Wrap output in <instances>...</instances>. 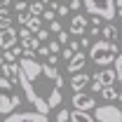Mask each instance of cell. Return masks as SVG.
Segmentation results:
<instances>
[{
	"mask_svg": "<svg viewBox=\"0 0 122 122\" xmlns=\"http://www.w3.org/2000/svg\"><path fill=\"white\" fill-rule=\"evenodd\" d=\"M10 2H12V0H0V10H2V7H7Z\"/></svg>",
	"mask_w": 122,
	"mask_h": 122,
	"instance_id": "obj_39",
	"label": "cell"
},
{
	"mask_svg": "<svg viewBox=\"0 0 122 122\" xmlns=\"http://www.w3.org/2000/svg\"><path fill=\"white\" fill-rule=\"evenodd\" d=\"M26 28H28L30 33L35 35L38 30L42 28V19H40V16H28V21H26Z\"/></svg>",
	"mask_w": 122,
	"mask_h": 122,
	"instance_id": "obj_17",
	"label": "cell"
},
{
	"mask_svg": "<svg viewBox=\"0 0 122 122\" xmlns=\"http://www.w3.org/2000/svg\"><path fill=\"white\" fill-rule=\"evenodd\" d=\"M73 54H75V52H73L71 47H61V56H59V59H66V61H68Z\"/></svg>",
	"mask_w": 122,
	"mask_h": 122,
	"instance_id": "obj_30",
	"label": "cell"
},
{
	"mask_svg": "<svg viewBox=\"0 0 122 122\" xmlns=\"http://www.w3.org/2000/svg\"><path fill=\"white\" fill-rule=\"evenodd\" d=\"M94 122H122V108H117L115 103L96 106V120Z\"/></svg>",
	"mask_w": 122,
	"mask_h": 122,
	"instance_id": "obj_5",
	"label": "cell"
},
{
	"mask_svg": "<svg viewBox=\"0 0 122 122\" xmlns=\"http://www.w3.org/2000/svg\"><path fill=\"white\" fill-rule=\"evenodd\" d=\"M40 19H42V21H54V19H56V14H54V10L49 7V10H45V12H42V16H40Z\"/></svg>",
	"mask_w": 122,
	"mask_h": 122,
	"instance_id": "obj_26",
	"label": "cell"
},
{
	"mask_svg": "<svg viewBox=\"0 0 122 122\" xmlns=\"http://www.w3.org/2000/svg\"><path fill=\"white\" fill-rule=\"evenodd\" d=\"M61 99H63V96H61V89H52V94L47 96V106H49V110L59 106V103H61Z\"/></svg>",
	"mask_w": 122,
	"mask_h": 122,
	"instance_id": "obj_18",
	"label": "cell"
},
{
	"mask_svg": "<svg viewBox=\"0 0 122 122\" xmlns=\"http://www.w3.org/2000/svg\"><path fill=\"white\" fill-rule=\"evenodd\" d=\"M40 2H42V5H47V2H52V0H40Z\"/></svg>",
	"mask_w": 122,
	"mask_h": 122,
	"instance_id": "obj_42",
	"label": "cell"
},
{
	"mask_svg": "<svg viewBox=\"0 0 122 122\" xmlns=\"http://www.w3.org/2000/svg\"><path fill=\"white\" fill-rule=\"evenodd\" d=\"M68 122H94V117H92L89 113H85V110H71Z\"/></svg>",
	"mask_w": 122,
	"mask_h": 122,
	"instance_id": "obj_14",
	"label": "cell"
},
{
	"mask_svg": "<svg viewBox=\"0 0 122 122\" xmlns=\"http://www.w3.org/2000/svg\"><path fill=\"white\" fill-rule=\"evenodd\" d=\"M85 63H87V54H85V52H75V54L68 59V73H71V75L80 73V71L85 68Z\"/></svg>",
	"mask_w": 122,
	"mask_h": 122,
	"instance_id": "obj_11",
	"label": "cell"
},
{
	"mask_svg": "<svg viewBox=\"0 0 122 122\" xmlns=\"http://www.w3.org/2000/svg\"><path fill=\"white\" fill-rule=\"evenodd\" d=\"M16 28H12V26H7V28H0V49L2 52H7V49H12V47L16 45Z\"/></svg>",
	"mask_w": 122,
	"mask_h": 122,
	"instance_id": "obj_8",
	"label": "cell"
},
{
	"mask_svg": "<svg viewBox=\"0 0 122 122\" xmlns=\"http://www.w3.org/2000/svg\"><path fill=\"white\" fill-rule=\"evenodd\" d=\"M73 108L75 110H92V108H96V99H94V94H87V92H77L73 94Z\"/></svg>",
	"mask_w": 122,
	"mask_h": 122,
	"instance_id": "obj_7",
	"label": "cell"
},
{
	"mask_svg": "<svg viewBox=\"0 0 122 122\" xmlns=\"http://www.w3.org/2000/svg\"><path fill=\"white\" fill-rule=\"evenodd\" d=\"M101 38L108 40V42H113V40L117 38V28H115V24H106V26L101 28Z\"/></svg>",
	"mask_w": 122,
	"mask_h": 122,
	"instance_id": "obj_15",
	"label": "cell"
},
{
	"mask_svg": "<svg viewBox=\"0 0 122 122\" xmlns=\"http://www.w3.org/2000/svg\"><path fill=\"white\" fill-rule=\"evenodd\" d=\"M12 82L10 80H5V77L0 75V115H10V113H14V108L21 103V96H16L12 94Z\"/></svg>",
	"mask_w": 122,
	"mask_h": 122,
	"instance_id": "obj_3",
	"label": "cell"
},
{
	"mask_svg": "<svg viewBox=\"0 0 122 122\" xmlns=\"http://www.w3.org/2000/svg\"><path fill=\"white\" fill-rule=\"evenodd\" d=\"M2 68H5V61H2V56H0V75H2Z\"/></svg>",
	"mask_w": 122,
	"mask_h": 122,
	"instance_id": "obj_40",
	"label": "cell"
},
{
	"mask_svg": "<svg viewBox=\"0 0 122 122\" xmlns=\"http://www.w3.org/2000/svg\"><path fill=\"white\" fill-rule=\"evenodd\" d=\"M14 10L19 12V14L26 12V10H28V2H26V0H16V2H14Z\"/></svg>",
	"mask_w": 122,
	"mask_h": 122,
	"instance_id": "obj_27",
	"label": "cell"
},
{
	"mask_svg": "<svg viewBox=\"0 0 122 122\" xmlns=\"http://www.w3.org/2000/svg\"><path fill=\"white\" fill-rule=\"evenodd\" d=\"M54 2H61V0H54Z\"/></svg>",
	"mask_w": 122,
	"mask_h": 122,
	"instance_id": "obj_43",
	"label": "cell"
},
{
	"mask_svg": "<svg viewBox=\"0 0 122 122\" xmlns=\"http://www.w3.org/2000/svg\"><path fill=\"white\" fill-rule=\"evenodd\" d=\"M101 89H103V87H101L99 82H94V80H92V92H89V94H99Z\"/></svg>",
	"mask_w": 122,
	"mask_h": 122,
	"instance_id": "obj_35",
	"label": "cell"
},
{
	"mask_svg": "<svg viewBox=\"0 0 122 122\" xmlns=\"http://www.w3.org/2000/svg\"><path fill=\"white\" fill-rule=\"evenodd\" d=\"M47 49H49V54H59V52H61V45L56 42V40H52V42L47 45Z\"/></svg>",
	"mask_w": 122,
	"mask_h": 122,
	"instance_id": "obj_29",
	"label": "cell"
},
{
	"mask_svg": "<svg viewBox=\"0 0 122 122\" xmlns=\"http://www.w3.org/2000/svg\"><path fill=\"white\" fill-rule=\"evenodd\" d=\"M26 2H28V0H26Z\"/></svg>",
	"mask_w": 122,
	"mask_h": 122,
	"instance_id": "obj_44",
	"label": "cell"
},
{
	"mask_svg": "<svg viewBox=\"0 0 122 122\" xmlns=\"http://www.w3.org/2000/svg\"><path fill=\"white\" fill-rule=\"evenodd\" d=\"M94 82H99L101 87H115V73L110 71V68H101L99 73H94L92 75Z\"/></svg>",
	"mask_w": 122,
	"mask_h": 122,
	"instance_id": "obj_10",
	"label": "cell"
},
{
	"mask_svg": "<svg viewBox=\"0 0 122 122\" xmlns=\"http://www.w3.org/2000/svg\"><path fill=\"white\" fill-rule=\"evenodd\" d=\"M56 63H59V54H49L47 56V66H54L56 68Z\"/></svg>",
	"mask_w": 122,
	"mask_h": 122,
	"instance_id": "obj_31",
	"label": "cell"
},
{
	"mask_svg": "<svg viewBox=\"0 0 122 122\" xmlns=\"http://www.w3.org/2000/svg\"><path fill=\"white\" fill-rule=\"evenodd\" d=\"M87 24H89V16H85V14H75L73 19H71L68 35H85V33H87Z\"/></svg>",
	"mask_w": 122,
	"mask_h": 122,
	"instance_id": "obj_9",
	"label": "cell"
},
{
	"mask_svg": "<svg viewBox=\"0 0 122 122\" xmlns=\"http://www.w3.org/2000/svg\"><path fill=\"white\" fill-rule=\"evenodd\" d=\"M56 35H59V38H56V42H59L61 47H66V45H68V38H71V35H68L66 30H61V33H56Z\"/></svg>",
	"mask_w": 122,
	"mask_h": 122,
	"instance_id": "obj_23",
	"label": "cell"
},
{
	"mask_svg": "<svg viewBox=\"0 0 122 122\" xmlns=\"http://www.w3.org/2000/svg\"><path fill=\"white\" fill-rule=\"evenodd\" d=\"M38 52H40V56H49V49L47 47H38Z\"/></svg>",
	"mask_w": 122,
	"mask_h": 122,
	"instance_id": "obj_38",
	"label": "cell"
},
{
	"mask_svg": "<svg viewBox=\"0 0 122 122\" xmlns=\"http://www.w3.org/2000/svg\"><path fill=\"white\" fill-rule=\"evenodd\" d=\"M47 38H49V30L47 28H40L38 33H35V40H38V42H45Z\"/></svg>",
	"mask_w": 122,
	"mask_h": 122,
	"instance_id": "obj_24",
	"label": "cell"
},
{
	"mask_svg": "<svg viewBox=\"0 0 122 122\" xmlns=\"http://www.w3.org/2000/svg\"><path fill=\"white\" fill-rule=\"evenodd\" d=\"M16 66H19V82H21V89L26 94V99L35 108V113L47 115L49 113L47 96L52 94V89H59L56 87L59 71L54 66L38 63L35 59H28V56H21V61Z\"/></svg>",
	"mask_w": 122,
	"mask_h": 122,
	"instance_id": "obj_1",
	"label": "cell"
},
{
	"mask_svg": "<svg viewBox=\"0 0 122 122\" xmlns=\"http://www.w3.org/2000/svg\"><path fill=\"white\" fill-rule=\"evenodd\" d=\"M82 7V0H71V5H68V10H80Z\"/></svg>",
	"mask_w": 122,
	"mask_h": 122,
	"instance_id": "obj_34",
	"label": "cell"
},
{
	"mask_svg": "<svg viewBox=\"0 0 122 122\" xmlns=\"http://www.w3.org/2000/svg\"><path fill=\"white\" fill-rule=\"evenodd\" d=\"M30 35H33V33H30L26 26H21V30H16V38H19V40H26V38H30Z\"/></svg>",
	"mask_w": 122,
	"mask_h": 122,
	"instance_id": "obj_28",
	"label": "cell"
},
{
	"mask_svg": "<svg viewBox=\"0 0 122 122\" xmlns=\"http://www.w3.org/2000/svg\"><path fill=\"white\" fill-rule=\"evenodd\" d=\"M117 54H120V47L115 45V42H108V40H96V42H92V47H89V59L94 61L96 66H101V68L110 66Z\"/></svg>",
	"mask_w": 122,
	"mask_h": 122,
	"instance_id": "obj_2",
	"label": "cell"
},
{
	"mask_svg": "<svg viewBox=\"0 0 122 122\" xmlns=\"http://www.w3.org/2000/svg\"><path fill=\"white\" fill-rule=\"evenodd\" d=\"M68 115H71V110H66V108H61L59 113H56V122H68Z\"/></svg>",
	"mask_w": 122,
	"mask_h": 122,
	"instance_id": "obj_25",
	"label": "cell"
},
{
	"mask_svg": "<svg viewBox=\"0 0 122 122\" xmlns=\"http://www.w3.org/2000/svg\"><path fill=\"white\" fill-rule=\"evenodd\" d=\"M82 7L92 16H99L106 21L115 19V0H82Z\"/></svg>",
	"mask_w": 122,
	"mask_h": 122,
	"instance_id": "obj_4",
	"label": "cell"
},
{
	"mask_svg": "<svg viewBox=\"0 0 122 122\" xmlns=\"http://www.w3.org/2000/svg\"><path fill=\"white\" fill-rule=\"evenodd\" d=\"M87 30H89V35H94V38L101 35V28H96V26H92V28H87Z\"/></svg>",
	"mask_w": 122,
	"mask_h": 122,
	"instance_id": "obj_37",
	"label": "cell"
},
{
	"mask_svg": "<svg viewBox=\"0 0 122 122\" xmlns=\"http://www.w3.org/2000/svg\"><path fill=\"white\" fill-rule=\"evenodd\" d=\"M52 10H54V14H59V16H68V5H61V2H54L52 5Z\"/></svg>",
	"mask_w": 122,
	"mask_h": 122,
	"instance_id": "obj_21",
	"label": "cell"
},
{
	"mask_svg": "<svg viewBox=\"0 0 122 122\" xmlns=\"http://www.w3.org/2000/svg\"><path fill=\"white\" fill-rule=\"evenodd\" d=\"M42 12H45V5H42L40 0H35V2L28 5V14L30 16H42Z\"/></svg>",
	"mask_w": 122,
	"mask_h": 122,
	"instance_id": "obj_19",
	"label": "cell"
},
{
	"mask_svg": "<svg viewBox=\"0 0 122 122\" xmlns=\"http://www.w3.org/2000/svg\"><path fill=\"white\" fill-rule=\"evenodd\" d=\"M99 94H101V96H103L106 101H110V103H113V101L117 99V92H115V87H103V89L99 92Z\"/></svg>",
	"mask_w": 122,
	"mask_h": 122,
	"instance_id": "obj_20",
	"label": "cell"
},
{
	"mask_svg": "<svg viewBox=\"0 0 122 122\" xmlns=\"http://www.w3.org/2000/svg\"><path fill=\"white\" fill-rule=\"evenodd\" d=\"M28 12H21V14H19V16H16V21H19V26H26V21H28Z\"/></svg>",
	"mask_w": 122,
	"mask_h": 122,
	"instance_id": "obj_32",
	"label": "cell"
},
{
	"mask_svg": "<svg viewBox=\"0 0 122 122\" xmlns=\"http://www.w3.org/2000/svg\"><path fill=\"white\" fill-rule=\"evenodd\" d=\"M113 63H115V68H113V73H115V82L122 87V52L115 56V61H113Z\"/></svg>",
	"mask_w": 122,
	"mask_h": 122,
	"instance_id": "obj_16",
	"label": "cell"
},
{
	"mask_svg": "<svg viewBox=\"0 0 122 122\" xmlns=\"http://www.w3.org/2000/svg\"><path fill=\"white\" fill-rule=\"evenodd\" d=\"M92 82V75H87V73H82V71H80V73H75V75H71V89L75 92H85V87H87V85H89Z\"/></svg>",
	"mask_w": 122,
	"mask_h": 122,
	"instance_id": "obj_12",
	"label": "cell"
},
{
	"mask_svg": "<svg viewBox=\"0 0 122 122\" xmlns=\"http://www.w3.org/2000/svg\"><path fill=\"white\" fill-rule=\"evenodd\" d=\"M89 21H92V26H96V28H101V21H103V19H99V16H92Z\"/></svg>",
	"mask_w": 122,
	"mask_h": 122,
	"instance_id": "obj_36",
	"label": "cell"
},
{
	"mask_svg": "<svg viewBox=\"0 0 122 122\" xmlns=\"http://www.w3.org/2000/svg\"><path fill=\"white\" fill-rule=\"evenodd\" d=\"M2 77L10 80V82L14 85L16 80H19V66H16V63H5V68H2Z\"/></svg>",
	"mask_w": 122,
	"mask_h": 122,
	"instance_id": "obj_13",
	"label": "cell"
},
{
	"mask_svg": "<svg viewBox=\"0 0 122 122\" xmlns=\"http://www.w3.org/2000/svg\"><path fill=\"white\" fill-rule=\"evenodd\" d=\"M2 122H47V115H40V113H35V110H30V113H10V115H5V120Z\"/></svg>",
	"mask_w": 122,
	"mask_h": 122,
	"instance_id": "obj_6",
	"label": "cell"
},
{
	"mask_svg": "<svg viewBox=\"0 0 122 122\" xmlns=\"http://www.w3.org/2000/svg\"><path fill=\"white\" fill-rule=\"evenodd\" d=\"M49 33H61V30H63V26H61V21L59 19H54V21H49Z\"/></svg>",
	"mask_w": 122,
	"mask_h": 122,
	"instance_id": "obj_22",
	"label": "cell"
},
{
	"mask_svg": "<svg viewBox=\"0 0 122 122\" xmlns=\"http://www.w3.org/2000/svg\"><path fill=\"white\" fill-rule=\"evenodd\" d=\"M77 45L82 47V49H89V47H92V42H89V38H80V42H77Z\"/></svg>",
	"mask_w": 122,
	"mask_h": 122,
	"instance_id": "obj_33",
	"label": "cell"
},
{
	"mask_svg": "<svg viewBox=\"0 0 122 122\" xmlns=\"http://www.w3.org/2000/svg\"><path fill=\"white\" fill-rule=\"evenodd\" d=\"M115 101H120V103H122V89L117 92V99H115Z\"/></svg>",
	"mask_w": 122,
	"mask_h": 122,
	"instance_id": "obj_41",
	"label": "cell"
}]
</instances>
